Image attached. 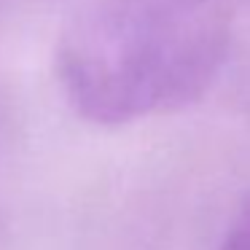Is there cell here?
Here are the masks:
<instances>
[{"instance_id": "cell-1", "label": "cell", "mask_w": 250, "mask_h": 250, "mask_svg": "<svg viewBox=\"0 0 250 250\" xmlns=\"http://www.w3.org/2000/svg\"><path fill=\"white\" fill-rule=\"evenodd\" d=\"M229 43L218 0H92L62 30L57 76L78 116L129 124L199 103Z\"/></svg>"}, {"instance_id": "cell-2", "label": "cell", "mask_w": 250, "mask_h": 250, "mask_svg": "<svg viewBox=\"0 0 250 250\" xmlns=\"http://www.w3.org/2000/svg\"><path fill=\"white\" fill-rule=\"evenodd\" d=\"M218 250H250V194L239 205L237 215H234L231 226H229Z\"/></svg>"}]
</instances>
